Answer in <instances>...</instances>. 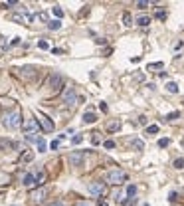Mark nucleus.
I'll return each mask as SVG.
<instances>
[{"label":"nucleus","instance_id":"f8f14e48","mask_svg":"<svg viewBox=\"0 0 184 206\" xmlns=\"http://www.w3.org/2000/svg\"><path fill=\"white\" fill-rule=\"evenodd\" d=\"M22 184H24V186H32V184H36V176L28 172V174L24 176V180H22Z\"/></svg>","mask_w":184,"mask_h":206},{"label":"nucleus","instance_id":"2f4dec72","mask_svg":"<svg viewBox=\"0 0 184 206\" xmlns=\"http://www.w3.org/2000/svg\"><path fill=\"white\" fill-rule=\"evenodd\" d=\"M156 18H158V20H164V18H166V12H164V10H158V12H156Z\"/></svg>","mask_w":184,"mask_h":206},{"label":"nucleus","instance_id":"20e7f679","mask_svg":"<svg viewBox=\"0 0 184 206\" xmlns=\"http://www.w3.org/2000/svg\"><path fill=\"white\" fill-rule=\"evenodd\" d=\"M83 160H85V153H83V151H73V153L69 155V162H71L73 167H81Z\"/></svg>","mask_w":184,"mask_h":206},{"label":"nucleus","instance_id":"ddd939ff","mask_svg":"<svg viewBox=\"0 0 184 206\" xmlns=\"http://www.w3.org/2000/svg\"><path fill=\"white\" fill-rule=\"evenodd\" d=\"M97 121V115L91 113V111H87L85 115H83V123H95Z\"/></svg>","mask_w":184,"mask_h":206},{"label":"nucleus","instance_id":"7ed1b4c3","mask_svg":"<svg viewBox=\"0 0 184 206\" xmlns=\"http://www.w3.org/2000/svg\"><path fill=\"white\" fill-rule=\"evenodd\" d=\"M125 178H127V172L121 171V169L107 172V182H111V184H121V180H125Z\"/></svg>","mask_w":184,"mask_h":206},{"label":"nucleus","instance_id":"9d476101","mask_svg":"<svg viewBox=\"0 0 184 206\" xmlns=\"http://www.w3.org/2000/svg\"><path fill=\"white\" fill-rule=\"evenodd\" d=\"M121 129V119H115V121H111L107 125V131L109 133H115V131H119Z\"/></svg>","mask_w":184,"mask_h":206},{"label":"nucleus","instance_id":"39448f33","mask_svg":"<svg viewBox=\"0 0 184 206\" xmlns=\"http://www.w3.org/2000/svg\"><path fill=\"white\" fill-rule=\"evenodd\" d=\"M105 190H107L105 182H93V184H89V194H91V196H101V194H105Z\"/></svg>","mask_w":184,"mask_h":206},{"label":"nucleus","instance_id":"4468645a","mask_svg":"<svg viewBox=\"0 0 184 206\" xmlns=\"http://www.w3.org/2000/svg\"><path fill=\"white\" fill-rule=\"evenodd\" d=\"M137 24L145 28V26H149V24H151V18H149V16H139V18H137Z\"/></svg>","mask_w":184,"mask_h":206},{"label":"nucleus","instance_id":"ea45409f","mask_svg":"<svg viewBox=\"0 0 184 206\" xmlns=\"http://www.w3.org/2000/svg\"><path fill=\"white\" fill-rule=\"evenodd\" d=\"M168 200H170V202H174V200H176V192H170V196H168Z\"/></svg>","mask_w":184,"mask_h":206},{"label":"nucleus","instance_id":"5701e85b","mask_svg":"<svg viewBox=\"0 0 184 206\" xmlns=\"http://www.w3.org/2000/svg\"><path fill=\"white\" fill-rule=\"evenodd\" d=\"M178 117H180V113H178V111H172V113L166 115V119H168V121H174V119H178Z\"/></svg>","mask_w":184,"mask_h":206},{"label":"nucleus","instance_id":"4c0bfd02","mask_svg":"<svg viewBox=\"0 0 184 206\" xmlns=\"http://www.w3.org/2000/svg\"><path fill=\"white\" fill-rule=\"evenodd\" d=\"M50 147H52V149H57V147H59V141H52Z\"/></svg>","mask_w":184,"mask_h":206},{"label":"nucleus","instance_id":"cd10ccee","mask_svg":"<svg viewBox=\"0 0 184 206\" xmlns=\"http://www.w3.org/2000/svg\"><path fill=\"white\" fill-rule=\"evenodd\" d=\"M163 68V62H156V64H151L149 66V69H160Z\"/></svg>","mask_w":184,"mask_h":206},{"label":"nucleus","instance_id":"b1692460","mask_svg":"<svg viewBox=\"0 0 184 206\" xmlns=\"http://www.w3.org/2000/svg\"><path fill=\"white\" fill-rule=\"evenodd\" d=\"M38 151H40V153H44V151H46V141H44L42 137H40V141H38Z\"/></svg>","mask_w":184,"mask_h":206},{"label":"nucleus","instance_id":"aec40b11","mask_svg":"<svg viewBox=\"0 0 184 206\" xmlns=\"http://www.w3.org/2000/svg\"><path fill=\"white\" fill-rule=\"evenodd\" d=\"M166 89L170 93H178V85H176L174 81H170V83H166Z\"/></svg>","mask_w":184,"mask_h":206},{"label":"nucleus","instance_id":"6e6552de","mask_svg":"<svg viewBox=\"0 0 184 206\" xmlns=\"http://www.w3.org/2000/svg\"><path fill=\"white\" fill-rule=\"evenodd\" d=\"M38 121H36V119H28V121H26V123H24V131H26V135H28V133H36V131H38Z\"/></svg>","mask_w":184,"mask_h":206},{"label":"nucleus","instance_id":"79ce46f5","mask_svg":"<svg viewBox=\"0 0 184 206\" xmlns=\"http://www.w3.org/2000/svg\"><path fill=\"white\" fill-rule=\"evenodd\" d=\"M75 206H89V204H87V202H77Z\"/></svg>","mask_w":184,"mask_h":206},{"label":"nucleus","instance_id":"c756f323","mask_svg":"<svg viewBox=\"0 0 184 206\" xmlns=\"http://www.w3.org/2000/svg\"><path fill=\"white\" fill-rule=\"evenodd\" d=\"M38 48H40V50H48V42H44V40H40V42H38Z\"/></svg>","mask_w":184,"mask_h":206},{"label":"nucleus","instance_id":"6ab92c4d","mask_svg":"<svg viewBox=\"0 0 184 206\" xmlns=\"http://www.w3.org/2000/svg\"><path fill=\"white\" fill-rule=\"evenodd\" d=\"M123 22H125V26H133V18H131L129 12H125V14H123Z\"/></svg>","mask_w":184,"mask_h":206},{"label":"nucleus","instance_id":"f704fd0d","mask_svg":"<svg viewBox=\"0 0 184 206\" xmlns=\"http://www.w3.org/2000/svg\"><path fill=\"white\" fill-rule=\"evenodd\" d=\"M133 145H135V147H137V149H142V147H145V145H142V141H137V139H135V141H133Z\"/></svg>","mask_w":184,"mask_h":206},{"label":"nucleus","instance_id":"1a4fd4ad","mask_svg":"<svg viewBox=\"0 0 184 206\" xmlns=\"http://www.w3.org/2000/svg\"><path fill=\"white\" fill-rule=\"evenodd\" d=\"M44 196H46V190H44V188H38V190H32V192H30V198H34L36 202L44 200Z\"/></svg>","mask_w":184,"mask_h":206},{"label":"nucleus","instance_id":"4be33fe9","mask_svg":"<svg viewBox=\"0 0 184 206\" xmlns=\"http://www.w3.org/2000/svg\"><path fill=\"white\" fill-rule=\"evenodd\" d=\"M52 12H54V16H55V18H57V20H59V18L64 16V10H62L59 6H54V8H52Z\"/></svg>","mask_w":184,"mask_h":206},{"label":"nucleus","instance_id":"c9c22d12","mask_svg":"<svg viewBox=\"0 0 184 206\" xmlns=\"http://www.w3.org/2000/svg\"><path fill=\"white\" fill-rule=\"evenodd\" d=\"M113 147H115L113 141H105V149H113Z\"/></svg>","mask_w":184,"mask_h":206},{"label":"nucleus","instance_id":"412c9836","mask_svg":"<svg viewBox=\"0 0 184 206\" xmlns=\"http://www.w3.org/2000/svg\"><path fill=\"white\" fill-rule=\"evenodd\" d=\"M158 133V125H149L147 127V135H156Z\"/></svg>","mask_w":184,"mask_h":206},{"label":"nucleus","instance_id":"f257e3e1","mask_svg":"<svg viewBox=\"0 0 184 206\" xmlns=\"http://www.w3.org/2000/svg\"><path fill=\"white\" fill-rule=\"evenodd\" d=\"M2 123H4V127L6 129H18V127L22 125V115L18 109H14V111H10V113L4 115V119H2Z\"/></svg>","mask_w":184,"mask_h":206},{"label":"nucleus","instance_id":"7c9ffc66","mask_svg":"<svg viewBox=\"0 0 184 206\" xmlns=\"http://www.w3.org/2000/svg\"><path fill=\"white\" fill-rule=\"evenodd\" d=\"M99 109H101V111H103V113H107V109H109V105L105 101H101L99 103Z\"/></svg>","mask_w":184,"mask_h":206},{"label":"nucleus","instance_id":"2eb2a0df","mask_svg":"<svg viewBox=\"0 0 184 206\" xmlns=\"http://www.w3.org/2000/svg\"><path fill=\"white\" fill-rule=\"evenodd\" d=\"M10 147H14V143H12V141H8V139H0V151L10 149Z\"/></svg>","mask_w":184,"mask_h":206},{"label":"nucleus","instance_id":"f03ea898","mask_svg":"<svg viewBox=\"0 0 184 206\" xmlns=\"http://www.w3.org/2000/svg\"><path fill=\"white\" fill-rule=\"evenodd\" d=\"M36 121H38V125L42 127L46 133H52V131H54V121H52L48 115H44V113H40V111H36Z\"/></svg>","mask_w":184,"mask_h":206},{"label":"nucleus","instance_id":"58836bf2","mask_svg":"<svg viewBox=\"0 0 184 206\" xmlns=\"http://www.w3.org/2000/svg\"><path fill=\"white\" fill-rule=\"evenodd\" d=\"M50 206H65V204H64V202H62V200H54V202H52V204H50Z\"/></svg>","mask_w":184,"mask_h":206},{"label":"nucleus","instance_id":"9b49d317","mask_svg":"<svg viewBox=\"0 0 184 206\" xmlns=\"http://www.w3.org/2000/svg\"><path fill=\"white\" fill-rule=\"evenodd\" d=\"M20 71H22L20 75H22V77H26V79H32V77H34V68H30V66H28V68H22Z\"/></svg>","mask_w":184,"mask_h":206},{"label":"nucleus","instance_id":"a19ab883","mask_svg":"<svg viewBox=\"0 0 184 206\" xmlns=\"http://www.w3.org/2000/svg\"><path fill=\"white\" fill-rule=\"evenodd\" d=\"M97 206H109V204L105 202V200H99V204H97Z\"/></svg>","mask_w":184,"mask_h":206},{"label":"nucleus","instance_id":"f3484780","mask_svg":"<svg viewBox=\"0 0 184 206\" xmlns=\"http://www.w3.org/2000/svg\"><path fill=\"white\" fill-rule=\"evenodd\" d=\"M135 194H137V186H135V184H129V186H127V196L133 200V196H135Z\"/></svg>","mask_w":184,"mask_h":206},{"label":"nucleus","instance_id":"72a5a7b5","mask_svg":"<svg viewBox=\"0 0 184 206\" xmlns=\"http://www.w3.org/2000/svg\"><path fill=\"white\" fill-rule=\"evenodd\" d=\"M137 6H139V8H147V6H149V2H145V0H139V2H137Z\"/></svg>","mask_w":184,"mask_h":206},{"label":"nucleus","instance_id":"bb28decb","mask_svg":"<svg viewBox=\"0 0 184 206\" xmlns=\"http://www.w3.org/2000/svg\"><path fill=\"white\" fill-rule=\"evenodd\" d=\"M91 143H93V145H99V143H101V137H99V133H93V137H91Z\"/></svg>","mask_w":184,"mask_h":206},{"label":"nucleus","instance_id":"c85d7f7f","mask_svg":"<svg viewBox=\"0 0 184 206\" xmlns=\"http://www.w3.org/2000/svg\"><path fill=\"white\" fill-rule=\"evenodd\" d=\"M81 141H83V137H81V135H75V137L71 139V143H73V145H79Z\"/></svg>","mask_w":184,"mask_h":206},{"label":"nucleus","instance_id":"393cba45","mask_svg":"<svg viewBox=\"0 0 184 206\" xmlns=\"http://www.w3.org/2000/svg\"><path fill=\"white\" fill-rule=\"evenodd\" d=\"M168 143H170V139H160V141H158V147H160V149H164V147H168Z\"/></svg>","mask_w":184,"mask_h":206},{"label":"nucleus","instance_id":"e433bc0d","mask_svg":"<svg viewBox=\"0 0 184 206\" xmlns=\"http://www.w3.org/2000/svg\"><path fill=\"white\" fill-rule=\"evenodd\" d=\"M147 121H149V119H147L145 115H141V117H139V123H141V125H147Z\"/></svg>","mask_w":184,"mask_h":206},{"label":"nucleus","instance_id":"dca6fc26","mask_svg":"<svg viewBox=\"0 0 184 206\" xmlns=\"http://www.w3.org/2000/svg\"><path fill=\"white\" fill-rule=\"evenodd\" d=\"M48 28H50V30H59V28H62V22H59V20H50V22H48Z\"/></svg>","mask_w":184,"mask_h":206},{"label":"nucleus","instance_id":"0eeeda50","mask_svg":"<svg viewBox=\"0 0 184 206\" xmlns=\"http://www.w3.org/2000/svg\"><path fill=\"white\" fill-rule=\"evenodd\" d=\"M75 99H77L75 89H73V87H67V89L64 91V103H65V105H73Z\"/></svg>","mask_w":184,"mask_h":206},{"label":"nucleus","instance_id":"a211bd4d","mask_svg":"<svg viewBox=\"0 0 184 206\" xmlns=\"http://www.w3.org/2000/svg\"><path fill=\"white\" fill-rule=\"evenodd\" d=\"M44 180H46V172H38V174H36V184H40V186H42L44 184Z\"/></svg>","mask_w":184,"mask_h":206},{"label":"nucleus","instance_id":"423d86ee","mask_svg":"<svg viewBox=\"0 0 184 206\" xmlns=\"http://www.w3.org/2000/svg\"><path fill=\"white\" fill-rule=\"evenodd\" d=\"M62 75H59V73H52V75H50V79H48V87H50V89H52V91H57V89H59V85H62Z\"/></svg>","mask_w":184,"mask_h":206},{"label":"nucleus","instance_id":"473e14b6","mask_svg":"<svg viewBox=\"0 0 184 206\" xmlns=\"http://www.w3.org/2000/svg\"><path fill=\"white\" fill-rule=\"evenodd\" d=\"M34 159V153H24V157H22V160H32Z\"/></svg>","mask_w":184,"mask_h":206},{"label":"nucleus","instance_id":"a878e982","mask_svg":"<svg viewBox=\"0 0 184 206\" xmlns=\"http://www.w3.org/2000/svg\"><path fill=\"white\" fill-rule=\"evenodd\" d=\"M174 169H184V159H176L174 160Z\"/></svg>","mask_w":184,"mask_h":206}]
</instances>
